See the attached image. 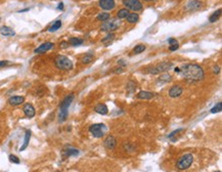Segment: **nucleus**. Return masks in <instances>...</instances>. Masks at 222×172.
Here are the masks:
<instances>
[{"instance_id": "nucleus-17", "label": "nucleus", "mask_w": 222, "mask_h": 172, "mask_svg": "<svg viewBox=\"0 0 222 172\" xmlns=\"http://www.w3.org/2000/svg\"><path fill=\"white\" fill-rule=\"evenodd\" d=\"M94 111H95V112L97 113V114L107 115L108 113H109V109H108V107L105 106L104 104H97V106L95 107Z\"/></svg>"}, {"instance_id": "nucleus-28", "label": "nucleus", "mask_w": 222, "mask_h": 172, "mask_svg": "<svg viewBox=\"0 0 222 172\" xmlns=\"http://www.w3.org/2000/svg\"><path fill=\"white\" fill-rule=\"evenodd\" d=\"M110 13H108V12H101V13H99L98 15H97V21H101V22H105V21H108L110 18Z\"/></svg>"}, {"instance_id": "nucleus-23", "label": "nucleus", "mask_w": 222, "mask_h": 172, "mask_svg": "<svg viewBox=\"0 0 222 172\" xmlns=\"http://www.w3.org/2000/svg\"><path fill=\"white\" fill-rule=\"evenodd\" d=\"M61 27V21H55V23L52 24L50 27H49V29H48V31L49 32H55V31H58L59 28Z\"/></svg>"}, {"instance_id": "nucleus-38", "label": "nucleus", "mask_w": 222, "mask_h": 172, "mask_svg": "<svg viewBox=\"0 0 222 172\" xmlns=\"http://www.w3.org/2000/svg\"><path fill=\"white\" fill-rule=\"evenodd\" d=\"M58 9H59V10H63L64 9V3H63V2H61V3L58 4Z\"/></svg>"}, {"instance_id": "nucleus-16", "label": "nucleus", "mask_w": 222, "mask_h": 172, "mask_svg": "<svg viewBox=\"0 0 222 172\" xmlns=\"http://www.w3.org/2000/svg\"><path fill=\"white\" fill-rule=\"evenodd\" d=\"M0 33H1V35L6 36V37L15 36V32L13 31L12 28H9V27H7V26L1 27V28H0Z\"/></svg>"}, {"instance_id": "nucleus-32", "label": "nucleus", "mask_w": 222, "mask_h": 172, "mask_svg": "<svg viewBox=\"0 0 222 172\" xmlns=\"http://www.w3.org/2000/svg\"><path fill=\"white\" fill-rule=\"evenodd\" d=\"M8 159H9L10 162H12V163H15V164H20V159H18L17 156H15V155H9Z\"/></svg>"}, {"instance_id": "nucleus-10", "label": "nucleus", "mask_w": 222, "mask_h": 172, "mask_svg": "<svg viewBox=\"0 0 222 172\" xmlns=\"http://www.w3.org/2000/svg\"><path fill=\"white\" fill-rule=\"evenodd\" d=\"M98 4L104 10H112L116 6V3L114 0H99Z\"/></svg>"}, {"instance_id": "nucleus-4", "label": "nucleus", "mask_w": 222, "mask_h": 172, "mask_svg": "<svg viewBox=\"0 0 222 172\" xmlns=\"http://www.w3.org/2000/svg\"><path fill=\"white\" fill-rule=\"evenodd\" d=\"M194 162V156L191 154H185L181 156L176 162V167L178 170H186L191 167V165Z\"/></svg>"}, {"instance_id": "nucleus-29", "label": "nucleus", "mask_w": 222, "mask_h": 172, "mask_svg": "<svg viewBox=\"0 0 222 172\" xmlns=\"http://www.w3.org/2000/svg\"><path fill=\"white\" fill-rule=\"evenodd\" d=\"M92 61H93V55H91V53H87V55H85L82 58V63L83 64H89Z\"/></svg>"}, {"instance_id": "nucleus-42", "label": "nucleus", "mask_w": 222, "mask_h": 172, "mask_svg": "<svg viewBox=\"0 0 222 172\" xmlns=\"http://www.w3.org/2000/svg\"><path fill=\"white\" fill-rule=\"evenodd\" d=\"M55 172H59V171H55Z\"/></svg>"}, {"instance_id": "nucleus-9", "label": "nucleus", "mask_w": 222, "mask_h": 172, "mask_svg": "<svg viewBox=\"0 0 222 172\" xmlns=\"http://www.w3.org/2000/svg\"><path fill=\"white\" fill-rule=\"evenodd\" d=\"M53 46H55V44H53L52 42H45L40 45L39 47H37L36 49L34 50V52L37 53V55H41V53H44V52L48 51V50H50L51 48H53Z\"/></svg>"}, {"instance_id": "nucleus-18", "label": "nucleus", "mask_w": 222, "mask_h": 172, "mask_svg": "<svg viewBox=\"0 0 222 172\" xmlns=\"http://www.w3.org/2000/svg\"><path fill=\"white\" fill-rule=\"evenodd\" d=\"M30 138H31V131H30V130H27V131H26V133H25V139H24V144H23V146H22V147H21V149H20L21 152L27 149V147L29 146Z\"/></svg>"}, {"instance_id": "nucleus-3", "label": "nucleus", "mask_w": 222, "mask_h": 172, "mask_svg": "<svg viewBox=\"0 0 222 172\" xmlns=\"http://www.w3.org/2000/svg\"><path fill=\"white\" fill-rule=\"evenodd\" d=\"M55 67L59 70H64V71H70L73 69V63L69 58L65 55H58L55 60Z\"/></svg>"}, {"instance_id": "nucleus-20", "label": "nucleus", "mask_w": 222, "mask_h": 172, "mask_svg": "<svg viewBox=\"0 0 222 172\" xmlns=\"http://www.w3.org/2000/svg\"><path fill=\"white\" fill-rule=\"evenodd\" d=\"M127 18V22L130 24H135V23H137L139 20V15H137V13H129L128 15L126 17Z\"/></svg>"}, {"instance_id": "nucleus-14", "label": "nucleus", "mask_w": 222, "mask_h": 172, "mask_svg": "<svg viewBox=\"0 0 222 172\" xmlns=\"http://www.w3.org/2000/svg\"><path fill=\"white\" fill-rule=\"evenodd\" d=\"M23 111L28 118H33L35 116V114H36V112H35V108L32 106L31 104H26L25 106H24Z\"/></svg>"}, {"instance_id": "nucleus-34", "label": "nucleus", "mask_w": 222, "mask_h": 172, "mask_svg": "<svg viewBox=\"0 0 222 172\" xmlns=\"http://www.w3.org/2000/svg\"><path fill=\"white\" fill-rule=\"evenodd\" d=\"M9 64L8 61H0V68H3V67H6Z\"/></svg>"}, {"instance_id": "nucleus-2", "label": "nucleus", "mask_w": 222, "mask_h": 172, "mask_svg": "<svg viewBox=\"0 0 222 172\" xmlns=\"http://www.w3.org/2000/svg\"><path fill=\"white\" fill-rule=\"evenodd\" d=\"M73 99H74V94L71 93V94L66 96V98H64V101L61 103V106H59V113H58V121L61 123H63L67 120L68 114H69L68 110H69V107L71 106Z\"/></svg>"}, {"instance_id": "nucleus-13", "label": "nucleus", "mask_w": 222, "mask_h": 172, "mask_svg": "<svg viewBox=\"0 0 222 172\" xmlns=\"http://www.w3.org/2000/svg\"><path fill=\"white\" fill-rule=\"evenodd\" d=\"M104 144L108 150H113V149H115L116 144H117V141H116V138L114 137V136L110 135L104 139Z\"/></svg>"}, {"instance_id": "nucleus-11", "label": "nucleus", "mask_w": 222, "mask_h": 172, "mask_svg": "<svg viewBox=\"0 0 222 172\" xmlns=\"http://www.w3.org/2000/svg\"><path fill=\"white\" fill-rule=\"evenodd\" d=\"M202 7V2L200 0H191L189 2H187L185 6L186 10H189V12H194V10H197Z\"/></svg>"}, {"instance_id": "nucleus-26", "label": "nucleus", "mask_w": 222, "mask_h": 172, "mask_svg": "<svg viewBox=\"0 0 222 172\" xmlns=\"http://www.w3.org/2000/svg\"><path fill=\"white\" fill-rule=\"evenodd\" d=\"M145 50V45H143V44H138V45H136L134 48H133V50H132V52L134 53V55H138V53H141L143 52Z\"/></svg>"}, {"instance_id": "nucleus-35", "label": "nucleus", "mask_w": 222, "mask_h": 172, "mask_svg": "<svg viewBox=\"0 0 222 172\" xmlns=\"http://www.w3.org/2000/svg\"><path fill=\"white\" fill-rule=\"evenodd\" d=\"M69 42H67V41H63V42H61V48H67L68 46H69Z\"/></svg>"}, {"instance_id": "nucleus-41", "label": "nucleus", "mask_w": 222, "mask_h": 172, "mask_svg": "<svg viewBox=\"0 0 222 172\" xmlns=\"http://www.w3.org/2000/svg\"><path fill=\"white\" fill-rule=\"evenodd\" d=\"M215 172H221V171H219V170H218V171H215Z\"/></svg>"}, {"instance_id": "nucleus-24", "label": "nucleus", "mask_w": 222, "mask_h": 172, "mask_svg": "<svg viewBox=\"0 0 222 172\" xmlns=\"http://www.w3.org/2000/svg\"><path fill=\"white\" fill-rule=\"evenodd\" d=\"M220 15H221V9L216 10L213 15H211V17L209 18V21L211 22V23H215V22H217L219 20Z\"/></svg>"}, {"instance_id": "nucleus-12", "label": "nucleus", "mask_w": 222, "mask_h": 172, "mask_svg": "<svg viewBox=\"0 0 222 172\" xmlns=\"http://www.w3.org/2000/svg\"><path fill=\"white\" fill-rule=\"evenodd\" d=\"M182 91H183V89L180 87L179 85H174L170 88L169 95H170V98H178V96H180L181 94H182Z\"/></svg>"}, {"instance_id": "nucleus-31", "label": "nucleus", "mask_w": 222, "mask_h": 172, "mask_svg": "<svg viewBox=\"0 0 222 172\" xmlns=\"http://www.w3.org/2000/svg\"><path fill=\"white\" fill-rule=\"evenodd\" d=\"M222 111V103H218L215 107L211 109V113L212 114H215V113H219Z\"/></svg>"}, {"instance_id": "nucleus-33", "label": "nucleus", "mask_w": 222, "mask_h": 172, "mask_svg": "<svg viewBox=\"0 0 222 172\" xmlns=\"http://www.w3.org/2000/svg\"><path fill=\"white\" fill-rule=\"evenodd\" d=\"M178 48H179V45H178V43H175V44L170 45L169 49L171 50V51H175V50H177Z\"/></svg>"}, {"instance_id": "nucleus-39", "label": "nucleus", "mask_w": 222, "mask_h": 172, "mask_svg": "<svg viewBox=\"0 0 222 172\" xmlns=\"http://www.w3.org/2000/svg\"><path fill=\"white\" fill-rule=\"evenodd\" d=\"M29 10V8H26V9H23V10H20V12H28Z\"/></svg>"}, {"instance_id": "nucleus-1", "label": "nucleus", "mask_w": 222, "mask_h": 172, "mask_svg": "<svg viewBox=\"0 0 222 172\" xmlns=\"http://www.w3.org/2000/svg\"><path fill=\"white\" fill-rule=\"evenodd\" d=\"M179 74L188 82H199L205 77L203 68L196 64H187L182 66L179 68Z\"/></svg>"}, {"instance_id": "nucleus-30", "label": "nucleus", "mask_w": 222, "mask_h": 172, "mask_svg": "<svg viewBox=\"0 0 222 172\" xmlns=\"http://www.w3.org/2000/svg\"><path fill=\"white\" fill-rule=\"evenodd\" d=\"M159 81L160 82H165V83L170 82V81H171V76H170L169 74H163V75H161V76H160Z\"/></svg>"}, {"instance_id": "nucleus-27", "label": "nucleus", "mask_w": 222, "mask_h": 172, "mask_svg": "<svg viewBox=\"0 0 222 172\" xmlns=\"http://www.w3.org/2000/svg\"><path fill=\"white\" fill-rule=\"evenodd\" d=\"M114 38H115V34H114V33H109L104 39L101 40V42L104 43V44H109L111 41H113Z\"/></svg>"}, {"instance_id": "nucleus-36", "label": "nucleus", "mask_w": 222, "mask_h": 172, "mask_svg": "<svg viewBox=\"0 0 222 172\" xmlns=\"http://www.w3.org/2000/svg\"><path fill=\"white\" fill-rule=\"evenodd\" d=\"M168 42H169V44H170V45H172V44H175V43H178L177 41H176V39H174V38H171V39H169V40H168Z\"/></svg>"}, {"instance_id": "nucleus-5", "label": "nucleus", "mask_w": 222, "mask_h": 172, "mask_svg": "<svg viewBox=\"0 0 222 172\" xmlns=\"http://www.w3.org/2000/svg\"><path fill=\"white\" fill-rule=\"evenodd\" d=\"M105 130H107V127L102 123H96V124H93L89 127V131L91 132V134H92L94 137H97V138L102 137L104 135Z\"/></svg>"}, {"instance_id": "nucleus-6", "label": "nucleus", "mask_w": 222, "mask_h": 172, "mask_svg": "<svg viewBox=\"0 0 222 172\" xmlns=\"http://www.w3.org/2000/svg\"><path fill=\"white\" fill-rule=\"evenodd\" d=\"M120 27V21L118 20H108L102 23V25L101 27V31H107V32H113L116 31L117 29Z\"/></svg>"}, {"instance_id": "nucleus-22", "label": "nucleus", "mask_w": 222, "mask_h": 172, "mask_svg": "<svg viewBox=\"0 0 222 172\" xmlns=\"http://www.w3.org/2000/svg\"><path fill=\"white\" fill-rule=\"evenodd\" d=\"M82 43H83V39L77 38V37H72L69 40V44L73 45V46H79Z\"/></svg>"}, {"instance_id": "nucleus-40", "label": "nucleus", "mask_w": 222, "mask_h": 172, "mask_svg": "<svg viewBox=\"0 0 222 172\" xmlns=\"http://www.w3.org/2000/svg\"><path fill=\"white\" fill-rule=\"evenodd\" d=\"M143 1H155V0H143Z\"/></svg>"}, {"instance_id": "nucleus-19", "label": "nucleus", "mask_w": 222, "mask_h": 172, "mask_svg": "<svg viewBox=\"0 0 222 172\" xmlns=\"http://www.w3.org/2000/svg\"><path fill=\"white\" fill-rule=\"evenodd\" d=\"M154 96H155V94L150 92V91H140V92H138V94H137V98L141 99H151Z\"/></svg>"}, {"instance_id": "nucleus-21", "label": "nucleus", "mask_w": 222, "mask_h": 172, "mask_svg": "<svg viewBox=\"0 0 222 172\" xmlns=\"http://www.w3.org/2000/svg\"><path fill=\"white\" fill-rule=\"evenodd\" d=\"M63 154L66 156V157H70V156H77L79 155V150L73 149V147H68L67 150H65L63 152Z\"/></svg>"}, {"instance_id": "nucleus-7", "label": "nucleus", "mask_w": 222, "mask_h": 172, "mask_svg": "<svg viewBox=\"0 0 222 172\" xmlns=\"http://www.w3.org/2000/svg\"><path fill=\"white\" fill-rule=\"evenodd\" d=\"M123 4L127 9L133 10V12H139L142 9V3L140 0H123Z\"/></svg>"}, {"instance_id": "nucleus-25", "label": "nucleus", "mask_w": 222, "mask_h": 172, "mask_svg": "<svg viewBox=\"0 0 222 172\" xmlns=\"http://www.w3.org/2000/svg\"><path fill=\"white\" fill-rule=\"evenodd\" d=\"M128 15H129V10L127 8H122L117 12V17L118 18H120V20L121 18H126V17Z\"/></svg>"}, {"instance_id": "nucleus-8", "label": "nucleus", "mask_w": 222, "mask_h": 172, "mask_svg": "<svg viewBox=\"0 0 222 172\" xmlns=\"http://www.w3.org/2000/svg\"><path fill=\"white\" fill-rule=\"evenodd\" d=\"M172 68V63H168V61H163V63H161L160 64L156 67V68H153L151 69L150 73L153 74V75H156V74H159V73H162V72H166V71H169L170 69Z\"/></svg>"}, {"instance_id": "nucleus-37", "label": "nucleus", "mask_w": 222, "mask_h": 172, "mask_svg": "<svg viewBox=\"0 0 222 172\" xmlns=\"http://www.w3.org/2000/svg\"><path fill=\"white\" fill-rule=\"evenodd\" d=\"M219 72H220V68H219L218 66H215V67H214V74H218Z\"/></svg>"}, {"instance_id": "nucleus-15", "label": "nucleus", "mask_w": 222, "mask_h": 172, "mask_svg": "<svg viewBox=\"0 0 222 172\" xmlns=\"http://www.w3.org/2000/svg\"><path fill=\"white\" fill-rule=\"evenodd\" d=\"M25 101V98L24 96H18V95H15L12 96L8 99V104H12V106H20Z\"/></svg>"}]
</instances>
